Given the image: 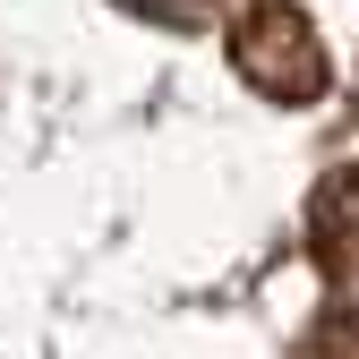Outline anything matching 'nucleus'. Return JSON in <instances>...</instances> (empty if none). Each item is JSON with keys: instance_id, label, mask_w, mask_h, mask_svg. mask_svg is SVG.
Here are the masks:
<instances>
[{"instance_id": "f257e3e1", "label": "nucleus", "mask_w": 359, "mask_h": 359, "mask_svg": "<svg viewBox=\"0 0 359 359\" xmlns=\"http://www.w3.org/2000/svg\"><path fill=\"white\" fill-rule=\"evenodd\" d=\"M231 69L257 86L265 103H317L334 86V60L317 26H308V9H291V0H257V9H240L231 26Z\"/></svg>"}, {"instance_id": "f03ea898", "label": "nucleus", "mask_w": 359, "mask_h": 359, "mask_svg": "<svg viewBox=\"0 0 359 359\" xmlns=\"http://www.w3.org/2000/svg\"><path fill=\"white\" fill-rule=\"evenodd\" d=\"M308 248H317V265L334 274V291L359 299V163L317 189V205H308Z\"/></svg>"}, {"instance_id": "7ed1b4c3", "label": "nucleus", "mask_w": 359, "mask_h": 359, "mask_svg": "<svg viewBox=\"0 0 359 359\" xmlns=\"http://www.w3.org/2000/svg\"><path fill=\"white\" fill-rule=\"evenodd\" d=\"M299 359H359V299H334V308H325V325L308 334Z\"/></svg>"}, {"instance_id": "20e7f679", "label": "nucleus", "mask_w": 359, "mask_h": 359, "mask_svg": "<svg viewBox=\"0 0 359 359\" xmlns=\"http://www.w3.org/2000/svg\"><path fill=\"white\" fill-rule=\"evenodd\" d=\"M120 9H128V18H154V26H197L214 0H120Z\"/></svg>"}]
</instances>
